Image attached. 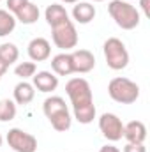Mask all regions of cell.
Masks as SVG:
<instances>
[{"label": "cell", "instance_id": "ac0fdd59", "mask_svg": "<svg viewBox=\"0 0 150 152\" xmlns=\"http://www.w3.org/2000/svg\"><path fill=\"white\" fill-rule=\"evenodd\" d=\"M16 28V18L7 9H0V37L9 36Z\"/></svg>", "mask_w": 150, "mask_h": 152}, {"label": "cell", "instance_id": "603a6c76", "mask_svg": "<svg viewBox=\"0 0 150 152\" xmlns=\"http://www.w3.org/2000/svg\"><path fill=\"white\" fill-rule=\"evenodd\" d=\"M122 152H147V149H145L143 143H129L127 142Z\"/></svg>", "mask_w": 150, "mask_h": 152}, {"label": "cell", "instance_id": "8fae6325", "mask_svg": "<svg viewBox=\"0 0 150 152\" xmlns=\"http://www.w3.org/2000/svg\"><path fill=\"white\" fill-rule=\"evenodd\" d=\"M32 85L34 88H37L39 92L50 94L53 90H57L58 87V76L51 71H39L32 76Z\"/></svg>", "mask_w": 150, "mask_h": 152}, {"label": "cell", "instance_id": "44dd1931", "mask_svg": "<svg viewBox=\"0 0 150 152\" xmlns=\"http://www.w3.org/2000/svg\"><path fill=\"white\" fill-rule=\"evenodd\" d=\"M37 73V66L36 62H20L16 67H14V75L21 80H28Z\"/></svg>", "mask_w": 150, "mask_h": 152}, {"label": "cell", "instance_id": "4dcf8cb0", "mask_svg": "<svg viewBox=\"0 0 150 152\" xmlns=\"http://www.w3.org/2000/svg\"><path fill=\"white\" fill-rule=\"evenodd\" d=\"M0 2H2V0H0Z\"/></svg>", "mask_w": 150, "mask_h": 152}, {"label": "cell", "instance_id": "4fadbf2b", "mask_svg": "<svg viewBox=\"0 0 150 152\" xmlns=\"http://www.w3.org/2000/svg\"><path fill=\"white\" fill-rule=\"evenodd\" d=\"M44 18L48 21V25L53 28V27H58V25L69 21V12L66 11V7L62 4H50L44 11Z\"/></svg>", "mask_w": 150, "mask_h": 152}, {"label": "cell", "instance_id": "3957f363", "mask_svg": "<svg viewBox=\"0 0 150 152\" xmlns=\"http://www.w3.org/2000/svg\"><path fill=\"white\" fill-rule=\"evenodd\" d=\"M108 12L122 30H134L141 20L140 11L127 0H111L108 4Z\"/></svg>", "mask_w": 150, "mask_h": 152}, {"label": "cell", "instance_id": "484cf974", "mask_svg": "<svg viewBox=\"0 0 150 152\" xmlns=\"http://www.w3.org/2000/svg\"><path fill=\"white\" fill-rule=\"evenodd\" d=\"M7 69H9V66H7V64H5V62H4V60L0 58V75L4 76L5 73H7Z\"/></svg>", "mask_w": 150, "mask_h": 152}, {"label": "cell", "instance_id": "d6986e66", "mask_svg": "<svg viewBox=\"0 0 150 152\" xmlns=\"http://www.w3.org/2000/svg\"><path fill=\"white\" fill-rule=\"evenodd\" d=\"M18 57H20V50H18L16 44H12V42H4V44H0V58H2L7 66H12V64L18 60Z\"/></svg>", "mask_w": 150, "mask_h": 152}, {"label": "cell", "instance_id": "cb8c5ba5", "mask_svg": "<svg viewBox=\"0 0 150 152\" xmlns=\"http://www.w3.org/2000/svg\"><path fill=\"white\" fill-rule=\"evenodd\" d=\"M140 7L143 9V14L149 18L150 16V11H149V0H140Z\"/></svg>", "mask_w": 150, "mask_h": 152}, {"label": "cell", "instance_id": "f546056e", "mask_svg": "<svg viewBox=\"0 0 150 152\" xmlns=\"http://www.w3.org/2000/svg\"><path fill=\"white\" fill-rule=\"evenodd\" d=\"M0 80H2V75H0Z\"/></svg>", "mask_w": 150, "mask_h": 152}, {"label": "cell", "instance_id": "9a60e30c", "mask_svg": "<svg viewBox=\"0 0 150 152\" xmlns=\"http://www.w3.org/2000/svg\"><path fill=\"white\" fill-rule=\"evenodd\" d=\"M73 18L76 23L79 25H87L95 18V7L90 2H76L73 7Z\"/></svg>", "mask_w": 150, "mask_h": 152}, {"label": "cell", "instance_id": "4316f807", "mask_svg": "<svg viewBox=\"0 0 150 152\" xmlns=\"http://www.w3.org/2000/svg\"><path fill=\"white\" fill-rule=\"evenodd\" d=\"M62 4H76V2H79V0H60Z\"/></svg>", "mask_w": 150, "mask_h": 152}, {"label": "cell", "instance_id": "7402d4cb", "mask_svg": "<svg viewBox=\"0 0 150 152\" xmlns=\"http://www.w3.org/2000/svg\"><path fill=\"white\" fill-rule=\"evenodd\" d=\"M30 0H7V11L11 12V14H16L25 4H28Z\"/></svg>", "mask_w": 150, "mask_h": 152}, {"label": "cell", "instance_id": "5b68a950", "mask_svg": "<svg viewBox=\"0 0 150 152\" xmlns=\"http://www.w3.org/2000/svg\"><path fill=\"white\" fill-rule=\"evenodd\" d=\"M103 53L108 67L113 71H122L129 64V51L118 37H110L103 44Z\"/></svg>", "mask_w": 150, "mask_h": 152}, {"label": "cell", "instance_id": "ffe728a7", "mask_svg": "<svg viewBox=\"0 0 150 152\" xmlns=\"http://www.w3.org/2000/svg\"><path fill=\"white\" fill-rule=\"evenodd\" d=\"M16 117V103L11 99L0 101V122H9Z\"/></svg>", "mask_w": 150, "mask_h": 152}, {"label": "cell", "instance_id": "7c38bea8", "mask_svg": "<svg viewBox=\"0 0 150 152\" xmlns=\"http://www.w3.org/2000/svg\"><path fill=\"white\" fill-rule=\"evenodd\" d=\"M124 138L129 143H145L147 126L141 120H131V122L124 124Z\"/></svg>", "mask_w": 150, "mask_h": 152}, {"label": "cell", "instance_id": "9c48e42d", "mask_svg": "<svg viewBox=\"0 0 150 152\" xmlns=\"http://www.w3.org/2000/svg\"><path fill=\"white\" fill-rule=\"evenodd\" d=\"M27 53L32 62H44L51 57V44L44 37H34L27 46Z\"/></svg>", "mask_w": 150, "mask_h": 152}, {"label": "cell", "instance_id": "52a82bcc", "mask_svg": "<svg viewBox=\"0 0 150 152\" xmlns=\"http://www.w3.org/2000/svg\"><path fill=\"white\" fill-rule=\"evenodd\" d=\"M7 145L14 152H36L37 151V138L20 127H12L7 131Z\"/></svg>", "mask_w": 150, "mask_h": 152}, {"label": "cell", "instance_id": "83f0119b", "mask_svg": "<svg viewBox=\"0 0 150 152\" xmlns=\"http://www.w3.org/2000/svg\"><path fill=\"white\" fill-rule=\"evenodd\" d=\"M2 143H4V138H2V134H0V147H2Z\"/></svg>", "mask_w": 150, "mask_h": 152}, {"label": "cell", "instance_id": "277c9868", "mask_svg": "<svg viewBox=\"0 0 150 152\" xmlns=\"http://www.w3.org/2000/svg\"><path fill=\"white\" fill-rule=\"evenodd\" d=\"M108 96L115 103L120 104H133L140 97V87L133 80L125 76H117L108 83Z\"/></svg>", "mask_w": 150, "mask_h": 152}, {"label": "cell", "instance_id": "7a4b0ae2", "mask_svg": "<svg viewBox=\"0 0 150 152\" xmlns=\"http://www.w3.org/2000/svg\"><path fill=\"white\" fill-rule=\"evenodd\" d=\"M42 112L46 115V118L50 120L51 127L58 133H66L73 124L69 106L66 104V99L60 97V96L46 97L44 103H42Z\"/></svg>", "mask_w": 150, "mask_h": 152}, {"label": "cell", "instance_id": "8992f818", "mask_svg": "<svg viewBox=\"0 0 150 152\" xmlns=\"http://www.w3.org/2000/svg\"><path fill=\"white\" fill-rule=\"evenodd\" d=\"M51 41L57 48H60L64 51L76 48L78 46V32H76L73 20H69L58 27H53L51 28Z\"/></svg>", "mask_w": 150, "mask_h": 152}, {"label": "cell", "instance_id": "30bf717a", "mask_svg": "<svg viewBox=\"0 0 150 152\" xmlns=\"http://www.w3.org/2000/svg\"><path fill=\"white\" fill-rule=\"evenodd\" d=\"M71 58H73V69H74V73L87 75V73H90L95 67V57L88 50H74L71 53Z\"/></svg>", "mask_w": 150, "mask_h": 152}, {"label": "cell", "instance_id": "5bb4252c", "mask_svg": "<svg viewBox=\"0 0 150 152\" xmlns=\"http://www.w3.org/2000/svg\"><path fill=\"white\" fill-rule=\"evenodd\" d=\"M51 69L57 76H69L74 73L73 69V58H71V53L64 51V53H58L51 58Z\"/></svg>", "mask_w": 150, "mask_h": 152}, {"label": "cell", "instance_id": "e0dca14e", "mask_svg": "<svg viewBox=\"0 0 150 152\" xmlns=\"http://www.w3.org/2000/svg\"><path fill=\"white\" fill-rule=\"evenodd\" d=\"M39 16H41V11H39V7L34 4V2L25 4V5L14 14L16 21L23 23V25H34V23L39 20Z\"/></svg>", "mask_w": 150, "mask_h": 152}, {"label": "cell", "instance_id": "2e32d148", "mask_svg": "<svg viewBox=\"0 0 150 152\" xmlns=\"http://www.w3.org/2000/svg\"><path fill=\"white\" fill-rule=\"evenodd\" d=\"M12 96H14V103L16 104H30L36 97V88L32 83H28L27 80L20 81L14 90H12Z\"/></svg>", "mask_w": 150, "mask_h": 152}, {"label": "cell", "instance_id": "d4e9b609", "mask_svg": "<svg viewBox=\"0 0 150 152\" xmlns=\"http://www.w3.org/2000/svg\"><path fill=\"white\" fill-rule=\"evenodd\" d=\"M99 152H122L118 147H113V145H104V147H101Z\"/></svg>", "mask_w": 150, "mask_h": 152}, {"label": "cell", "instance_id": "f1b7e54d", "mask_svg": "<svg viewBox=\"0 0 150 152\" xmlns=\"http://www.w3.org/2000/svg\"><path fill=\"white\" fill-rule=\"evenodd\" d=\"M90 2H104V0H90Z\"/></svg>", "mask_w": 150, "mask_h": 152}, {"label": "cell", "instance_id": "6da1fadb", "mask_svg": "<svg viewBox=\"0 0 150 152\" xmlns=\"http://www.w3.org/2000/svg\"><path fill=\"white\" fill-rule=\"evenodd\" d=\"M66 94L71 99L73 113L79 124H90L95 118V104L92 87L85 78H71L66 83Z\"/></svg>", "mask_w": 150, "mask_h": 152}, {"label": "cell", "instance_id": "ba28073f", "mask_svg": "<svg viewBox=\"0 0 150 152\" xmlns=\"http://www.w3.org/2000/svg\"><path fill=\"white\" fill-rule=\"evenodd\" d=\"M99 131L108 142H118L124 138V122L115 113H103L99 117Z\"/></svg>", "mask_w": 150, "mask_h": 152}]
</instances>
